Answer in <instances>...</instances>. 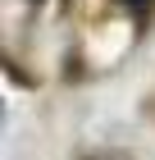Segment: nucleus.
Wrapping results in <instances>:
<instances>
[{
	"instance_id": "obj_1",
	"label": "nucleus",
	"mask_w": 155,
	"mask_h": 160,
	"mask_svg": "<svg viewBox=\"0 0 155 160\" xmlns=\"http://www.w3.org/2000/svg\"><path fill=\"white\" fill-rule=\"evenodd\" d=\"M123 5H151V0H123Z\"/></svg>"
}]
</instances>
